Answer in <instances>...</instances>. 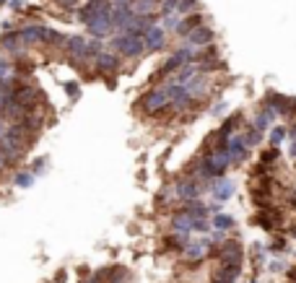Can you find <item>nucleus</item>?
I'll return each mask as SVG.
<instances>
[{"label": "nucleus", "instance_id": "obj_6", "mask_svg": "<svg viewBox=\"0 0 296 283\" xmlns=\"http://www.w3.org/2000/svg\"><path fill=\"white\" fill-rule=\"evenodd\" d=\"M229 156H231V164H244L247 156H249V146L244 140V135H234L229 138Z\"/></svg>", "mask_w": 296, "mask_h": 283}, {"label": "nucleus", "instance_id": "obj_31", "mask_svg": "<svg viewBox=\"0 0 296 283\" xmlns=\"http://www.w3.org/2000/svg\"><path fill=\"white\" fill-rule=\"evenodd\" d=\"M210 112H213V114H221V112H226V102H219L216 107H210Z\"/></svg>", "mask_w": 296, "mask_h": 283}, {"label": "nucleus", "instance_id": "obj_3", "mask_svg": "<svg viewBox=\"0 0 296 283\" xmlns=\"http://www.w3.org/2000/svg\"><path fill=\"white\" fill-rule=\"evenodd\" d=\"M169 107H172V102H169V96H166L164 89H151V91H146L141 96V109L146 114H161Z\"/></svg>", "mask_w": 296, "mask_h": 283}, {"label": "nucleus", "instance_id": "obj_12", "mask_svg": "<svg viewBox=\"0 0 296 283\" xmlns=\"http://www.w3.org/2000/svg\"><path fill=\"white\" fill-rule=\"evenodd\" d=\"M146 50H151V52H156V50H161L164 45H166V34H164V29L159 26V24H153L148 31H146Z\"/></svg>", "mask_w": 296, "mask_h": 283}, {"label": "nucleus", "instance_id": "obj_26", "mask_svg": "<svg viewBox=\"0 0 296 283\" xmlns=\"http://www.w3.org/2000/svg\"><path fill=\"white\" fill-rule=\"evenodd\" d=\"M45 164H47L45 158H36V161H34V167H31V172H34V174H45Z\"/></svg>", "mask_w": 296, "mask_h": 283}, {"label": "nucleus", "instance_id": "obj_4", "mask_svg": "<svg viewBox=\"0 0 296 283\" xmlns=\"http://www.w3.org/2000/svg\"><path fill=\"white\" fill-rule=\"evenodd\" d=\"M213 39H216V34H213L210 26H198V29H192L185 36V42L192 45V47H210V45H213Z\"/></svg>", "mask_w": 296, "mask_h": 283}, {"label": "nucleus", "instance_id": "obj_5", "mask_svg": "<svg viewBox=\"0 0 296 283\" xmlns=\"http://www.w3.org/2000/svg\"><path fill=\"white\" fill-rule=\"evenodd\" d=\"M13 99L18 102V104H24L26 109H36V104H39V99H42V94L36 91V86H16V91H13Z\"/></svg>", "mask_w": 296, "mask_h": 283}, {"label": "nucleus", "instance_id": "obj_14", "mask_svg": "<svg viewBox=\"0 0 296 283\" xmlns=\"http://www.w3.org/2000/svg\"><path fill=\"white\" fill-rule=\"evenodd\" d=\"M198 26H203V16L200 13H190L185 21H180V26H177V34L180 36H187L192 29H198Z\"/></svg>", "mask_w": 296, "mask_h": 283}, {"label": "nucleus", "instance_id": "obj_25", "mask_svg": "<svg viewBox=\"0 0 296 283\" xmlns=\"http://www.w3.org/2000/svg\"><path fill=\"white\" fill-rule=\"evenodd\" d=\"M63 89H65V94H68L70 99H75V96L81 94V89H78V84H75V80H68V84H65Z\"/></svg>", "mask_w": 296, "mask_h": 283}, {"label": "nucleus", "instance_id": "obj_23", "mask_svg": "<svg viewBox=\"0 0 296 283\" xmlns=\"http://www.w3.org/2000/svg\"><path fill=\"white\" fill-rule=\"evenodd\" d=\"M177 8H180V0H164V3H161V16L177 13Z\"/></svg>", "mask_w": 296, "mask_h": 283}, {"label": "nucleus", "instance_id": "obj_9", "mask_svg": "<svg viewBox=\"0 0 296 283\" xmlns=\"http://www.w3.org/2000/svg\"><path fill=\"white\" fill-rule=\"evenodd\" d=\"M94 63H96V70L102 75H112L120 70V55H114V52H99V57Z\"/></svg>", "mask_w": 296, "mask_h": 283}, {"label": "nucleus", "instance_id": "obj_18", "mask_svg": "<svg viewBox=\"0 0 296 283\" xmlns=\"http://www.w3.org/2000/svg\"><path fill=\"white\" fill-rule=\"evenodd\" d=\"M244 140H247L249 148H252V146H260V143H263V133H260L255 125H247V130H244Z\"/></svg>", "mask_w": 296, "mask_h": 283}, {"label": "nucleus", "instance_id": "obj_15", "mask_svg": "<svg viewBox=\"0 0 296 283\" xmlns=\"http://www.w3.org/2000/svg\"><path fill=\"white\" fill-rule=\"evenodd\" d=\"M133 11H135L138 16H153L156 0H135V3H133Z\"/></svg>", "mask_w": 296, "mask_h": 283}, {"label": "nucleus", "instance_id": "obj_19", "mask_svg": "<svg viewBox=\"0 0 296 283\" xmlns=\"http://www.w3.org/2000/svg\"><path fill=\"white\" fill-rule=\"evenodd\" d=\"M278 156H281V153H278V148H275V146H270L268 151H263L260 164H263V167H268V169H273V167H275V161H278Z\"/></svg>", "mask_w": 296, "mask_h": 283}, {"label": "nucleus", "instance_id": "obj_35", "mask_svg": "<svg viewBox=\"0 0 296 283\" xmlns=\"http://www.w3.org/2000/svg\"><path fill=\"white\" fill-rule=\"evenodd\" d=\"M252 283H258V280H252Z\"/></svg>", "mask_w": 296, "mask_h": 283}, {"label": "nucleus", "instance_id": "obj_2", "mask_svg": "<svg viewBox=\"0 0 296 283\" xmlns=\"http://www.w3.org/2000/svg\"><path fill=\"white\" fill-rule=\"evenodd\" d=\"M112 47L122 57H138L146 50V39L138 36V34H120L117 39H112Z\"/></svg>", "mask_w": 296, "mask_h": 283}, {"label": "nucleus", "instance_id": "obj_1", "mask_svg": "<svg viewBox=\"0 0 296 283\" xmlns=\"http://www.w3.org/2000/svg\"><path fill=\"white\" fill-rule=\"evenodd\" d=\"M65 50L75 60H96L102 52V42L99 39H86V36H68Z\"/></svg>", "mask_w": 296, "mask_h": 283}, {"label": "nucleus", "instance_id": "obj_24", "mask_svg": "<svg viewBox=\"0 0 296 283\" xmlns=\"http://www.w3.org/2000/svg\"><path fill=\"white\" fill-rule=\"evenodd\" d=\"M11 70H13V63L6 60V57H0V80H3V78H11Z\"/></svg>", "mask_w": 296, "mask_h": 283}, {"label": "nucleus", "instance_id": "obj_27", "mask_svg": "<svg viewBox=\"0 0 296 283\" xmlns=\"http://www.w3.org/2000/svg\"><path fill=\"white\" fill-rule=\"evenodd\" d=\"M268 270H270V273H283V270H286V265H283L281 260H270V265H268Z\"/></svg>", "mask_w": 296, "mask_h": 283}, {"label": "nucleus", "instance_id": "obj_36", "mask_svg": "<svg viewBox=\"0 0 296 283\" xmlns=\"http://www.w3.org/2000/svg\"><path fill=\"white\" fill-rule=\"evenodd\" d=\"M0 3H3V0H0Z\"/></svg>", "mask_w": 296, "mask_h": 283}, {"label": "nucleus", "instance_id": "obj_13", "mask_svg": "<svg viewBox=\"0 0 296 283\" xmlns=\"http://www.w3.org/2000/svg\"><path fill=\"white\" fill-rule=\"evenodd\" d=\"M24 39H21V34L16 31V34H6L3 39H0V47H3L6 52H11V55H24Z\"/></svg>", "mask_w": 296, "mask_h": 283}, {"label": "nucleus", "instance_id": "obj_22", "mask_svg": "<svg viewBox=\"0 0 296 283\" xmlns=\"http://www.w3.org/2000/svg\"><path fill=\"white\" fill-rule=\"evenodd\" d=\"M195 8H198V0H180L177 13H180V16H185V13H192Z\"/></svg>", "mask_w": 296, "mask_h": 283}, {"label": "nucleus", "instance_id": "obj_30", "mask_svg": "<svg viewBox=\"0 0 296 283\" xmlns=\"http://www.w3.org/2000/svg\"><path fill=\"white\" fill-rule=\"evenodd\" d=\"M288 158L296 164V140H291V143H288Z\"/></svg>", "mask_w": 296, "mask_h": 283}, {"label": "nucleus", "instance_id": "obj_21", "mask_svg": "<svg viewBox=\"0 0 296 283\" xmlns=\"http://www.w3.org/2000/svg\"><path fill=\"white\" fill-rule=\"evenodd\" d=\"M288 247H286V239L283 236H278V239H273L270 241V247H268V252H275V255H283Z\"/></svg>", "mask_w": 296, "mask_h": 283}, {"label": "nucleus", "instance_id": "obj_17", "mask_svg": "<svg viewBox=\"0 0 296 283\" xmlns=\"http://www.w3.org/2000/svg\"><path fill=\"white\" fill-rule=\"evenodd\" d=\"M213 229L216 231H229V229H234V218L226 216V213H216L213 216Z\"/></svg>", "mask_w": 296, "mask_h": 283}, {"label": "nucleus", "instance_id": "obj_29", "mask_svg": "<svg viewBox=\"0 0 296 283\" xmlns=\"http://www.w3.org/2000/svg\"><path fill=\"white\" fill-rule=\"evenodd\" d=\"M8 6H11L13 11H24V8H26V3H24V0H8Z\"/></svg>", "mask_w": 296, "mask_h": 283}, {"label": "nucleus", "instance_id": "obj_28", "mask_svg": "<svg viewBox=\"0 0 296 283\" xmlns=\"http://www.w3.org/2000/svg\"><path fill=\"white\" fill-rule=\"evenodd\" d=\"M133 3H135V0H112L114 8H133Z\"/></svg>", "mask_w": 296, "mask_h": 283}, {"label": "nucleus", "instance_id": "obj_10", "mask_svg": "<svg viewBox=\"0 0 296 283\" xmlns=\"http://www.w3.org/2000/svg\"><path fill=\"white\" fill-rule=\"evenodd\" d=\"M210 192H213V197L219 200V203H224V200H229V197L236 192V185H234L231 179L221 177V179H213V185H210Z\"/></svg>", "mask_w": 296, "mask_h": 283}, {"label": "nucleus", "instance_id": "obj_8", "mask_svg": "<svg viewBox=\"0 0 296 283\" xmlns=\"http://www.w3.org/2000/svg\"><path fill=\"white\" fill-rule=\"evenodd\" d=\"M208 247H213V241H208V239H200V241H192V245L185 247V260L187 262H200L210 250Z\"/></svg>", "mask_w": 296, "mask_h": 283}, {"label": "nucleus", "instance_id": "obj_11", "mask_svg": "<svg viewBox=\"0 0 296 283\" xmlns=\"http://www.w3.org/2000/svg\"><path fill=\"white\" fill-rule=\"evenodd\" d=\"M281 221H283V216H281V211H275V208H263V211L255 216V224H260V226L268 229V231L278 229Z\"/></svg>", "mask_w": 296, "mask_h": 283}, {"label": "nucleus", "instance_id": "obj_33", "mask_svg": "<svg viewBox=\"0 0 296 283\" xmlns=\"http://www.w3.org/2000/svg\"><path fill=\"white\" fill-rule=\"evenodd\" d=\"M288 138H291V140H296V123H291V125H288Z\"/></svg>", "mask_w": 296, "mask_h": 283}, {"label": "nucleus", "instance_id": "obj_32", "mask_svg": "<svg viewBox=\"0 0 296 283\" xmlns=\"http://www.w3.org/2000/svg\"><path fill=\"white\" fill-rule=\"evenodd\" d=\"M57 3H60L63 8H75V6H78V0H57Z\"/></svg>", "mask_w": 296, "mask_h": 283}, {"label": "nucleus", "instance_id": "obj_34", "mask_svg": "<svg viewBox=\"0 0 296 283\" xmlns=\"http://www.w3.org/2000/svg\"><path fill=\"white\" fill-rule=\"evenodd\" d=\"M89 283H99V278H96V280H89Z\"/></svg>", "mask_w": 296, "mask_h": 283}, {"label": "nucleus", "instance_id": "obj_7", "mask_svg": "<svg viewBox=\"0 0 296 283\" xmlns=\"http://www.w3.org/2000/svg\"><path fill=\"white\" fill-rule=\"evenodd\" d=\"M203 187H205V185H203L200 179H182V182L177 185V195L185 200V203H192V200H198V195H200Z\"/></svg>", "mask_w": 296, "mask_h": 283}, {"label": "nucleus", "instance_id": "obj_16", "mask_svg": "<svg viewBox=\"0 0 296 283\" xmlns=\"http://www.w3.org/2000/svg\"><path fill=\"white\" fill-rule=\"evenodd\" d=\"M286 138H288V128H286V125H273V128H270V146L278 148Z\"/></svg>", "mask_w": 296, "mask_h": 283}, {"label": "nucleus", "instance_id": "obj_20", "mask_svg": "<svg viewBox=\"0 0 296 283\" xmlns=\"http://www.w3.org/2000/svg\"><path fill=\"white\" fill-rule=\"evenodd\" d=\"M34 177H36L34 172H18V174L13 177V182H16L18 187H29V185L34 182Z\"/></svg>", "mask_w": 296, "mask_h": 283}]
</instances>
